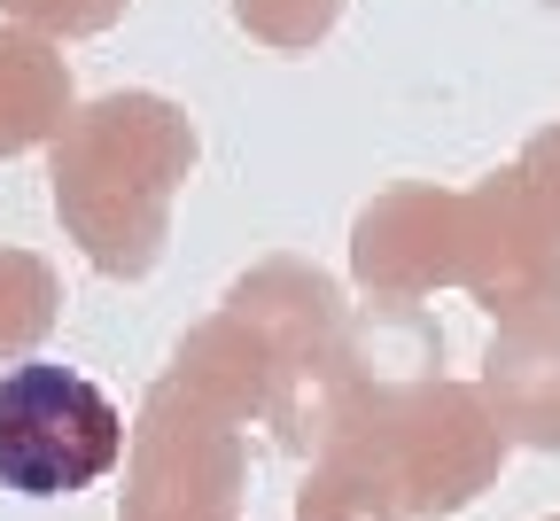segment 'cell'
Masks as SVG:
<instances>
[{
	"instance_id": "cell-3",
	"label": "cell",
	"mask_w": 560,
	"mask_h": 521,
	"mask_svg": "<svg viewBox=\"0 0 560 521\" xmlns=\"http://www.w3.org/2000/svg\"><path fill=\"white\" fill-rule=\"evenodd\" d=\"M459 280L506 320L560 304V218L514 172L459 195Z\"/></svg>"
},
{
	"instance_id": "cell-4",
	"label": "cell",
	"mask_w": 560,
	"mask_h": 521,
	"mask_svg": "<svg viewBox=\"0 0 560 521\" xmlns=\"http://www.w3.org/2000/svg\"><path fill=\"white\" fill-rule=\"evenodd\" d=\"M234 436L219 413H202L187 390H156L140 420V475L125 498V521H234Z\"/></svg>"
},
{
	"instance_id": "cell-7",
	"label": "cell",
	"mask_w": 560,
	"mask_h": 521,
	"mask_svg": "<svg viewBox=\"0 0 560 521\" xmlns=\"http://www.w3.org/2000/svg\"><path fill=\"white\" fill-rule=\"evenodd\" d=\"M70 117V62L55 39L0 24V157H24V148L55 140Z\"/></svg>"
},
{
	"instance_id": "cell-1",
	"label": "cell",
	"mask_w": 560,
	"mask_h": 521,
	"mask_svg": "<svg viewBox=\"0 0 560 521\" xmlns=\"http://www.w3.org/2000/svg\"><path fill=\"white\" fill-rule=\"evenodd\" d=\"M195 172V125L164 94H102L55 132V210L102 273L140 280L164 257L172 195Z\"/></svg>"
},
{
	"instance_id": "cell-5",
	"label": "cell",
	"mask_w": 560,
	"mask_h": 521,
	"mask_svg": "<svg viewBox=\"0 0 560 521\" xmlns=\"http://www.w3.org/2000/svg\"><path fill=\"white\" fill-rule=\"evenodd\" d=\"M359 280L374 296H429L444 280H459V195L444 187H389L366 218H359Z\"/></svg>"
},
{
	"instance_id": "cell-8",
	"label": "cell",
	"mask_w": 560,
	"mask_h": 521,
	"mask_svg": "<svg viewBox=\"0 0 560 521\" xmlns=\"http://www.w3.org/2000/svg\"><path fill=\"white\" fill-rule=\"evenodd\" d=\"M55 320V273L24 250H0V350H32Z\"/></svg>"
},
{
	"instance_id": "cell-10",
	"label": "cell",
	"mask_w": 560,
	"mask_h": 521,
	"mask_svg": "<svg viewBox=\"0 0 560 521\" xmlns=\"http://www.w3.org/2000/svg\"><path fill=\"white\" fill-rule=\"evenodd\" d=\"M9 9V24H24V32H39V39H94V32H109L117 16H125V0H0Z\"/></svg>"
},
{
	"instance_id": "cell-2",
	"label": "cell",
	"mask_w": 560,
	"mask_h": 521,
	"mask_svg": "<svg viewBox=\"0 0 560 521\" xmlns=\"http://www.w3.org/2000/svg\"><path fill=\"white\" fill-rule=\"evenodd\" d=\"M125 460V413L79 366L24 358L0 374V490L70 498Z\"/></svg>"
},
{
	"instance_id": "cell-9",
	"label": "cell",
	"mask_w": 560,
	"mask_h": 521,
	"mask_svg": "<svg viewBox=\"0 0 560 521\" xmlns=\"http://www.w3.org/2000/svg\"><path fill=\"white\" fill-rule=\"evenodd\" d=\"M342 16V0H234V24L272 55H312Z\"/></svg>"
},
{
	"instance_id": "cell-6",
	"label": "cell",
	"mask_w": 560,
	"mask_h": 521,
	"mask_svg": "<svg viewBox=\"0 0 560 521\" xmlns=\"http://www.w3.org/2000/svg\"><path fill=\"white\" fill-rule=\"evenodd\" d=\"M490 405H499V428L529 436V443H560V312H522L506 320V335L490 343Z\"/></svg>"
},
{
	"instance_id": "cell-11",
	"label": "cell",
	"mask_w": 560,
	"mask_h": 521,
	"mask_svg": "<svg viewBox=\"0 0 560 521\" xmlns=\"http://www.w3.org/2000/svg\"><path fill=\"white\" fill-rule=\"evenodd\" d=\"M506 172H514V180H522V187H529V195L560 218V125H545V132L522 148V157H514Z\"/></svg>"
}]
</instances>
